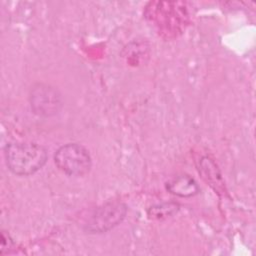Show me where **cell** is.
<instances>
[{"label":"cell","mask_w":256,"mask_h":256,"mask_svg":"<svg viewBox=\"0 0 256 256\" xmlns=\"http://www.w3.org/2000/svg\"><path fill=\"white\" fill-rule=\"evenodd\" d=\"M127 211V206L122 202L105 203L91 213L83 228L89 234L107 232L123 221Z\"/></svg>","instance_id":"cell-3"},{"label":"cell","mask_w":256,"mask_h":256,"mask_svg":"<svg viewBox=\"0 0 256 256\" xmlns=\"http://www.w3.org/2000/svg\"><path fill=\"white\" fill-rule=\"evenodd\" d=\"M178 204L176 203H168V204H162V205H157L154 207H151L148 214L150 217L153 218H164L167 216L172 215L173 213L178 211Z\"/></svg>","instance_id":"cell-7"},{"label":"cell","mask_w":256,"mask_h":256,"mask_svg":"<svg viewBox=\"0 0 256 256\" xmlns=\"http://www.w3.org/2000/svg\"><path fill=\"white\" fill-rule=\"evenodd\" d=\"M57 168L68 176H84L92 166L89 151L79 143H67L60 146L54 154Z\"/></svg>","instance_id":"cell-2"},{"label":"cell","mask_w":256,"mask_h":256,"mask_svg":"<svg viewBox=\"0 0 256 256\" xmlns=\"http://www.w3.org/2000/svg\"><path fill=\"white\" fill-rule=\"evenodd\" d=\"M8 169L17 176H29L39 171L48 160L45 147L32 142L9 143L4 148Z\"/></svg>","instance_id":"cell-1"},{"label":"cell","mask_w":256,"mask_h":256,"mask_svg":"<svg viewBox=\"0 0 256 256\" xmlns=\"http://www.w3.org/2000/svg\"><path fill=\"white\" fill-rule=\"evenodd\" d=\"M199 170H201L203 178L207 180V182L219 183V181L221 180L217 167L208 157H203L201 159Z\"/></svg>","instance_id":"cell-6"},{"label":"cell","mask_w":256,"mask_h":256,"mask_svg":"<svg viewBox=\"0 0 256 256\" xmlns=\"http://www.w3.org/2000/svg\"><path fill=\"white\" fill-rule=\"evenodd\" d=\"M166 189L171 194L179 197H192L197 195L200 191L197 182L186 174L177 175L167 181Z\"/></svg>","instance_id":"cell-5"},{"label":"cell","mask_w":256,"mask_h":256,"mask_svg":"<svg viewBox=\"0 0 256 256\" xmlns=\"http://www.w3.org/2000/svg\"><path fill=\"white\" fill-rule=\"evenodd\" d=\"M29 99L31 109L39 116H53L57 114L62 107V98L59 91L43 83H38L33 86Z\"/></svg>","instance_id":"cell-4"}]
</instances>
